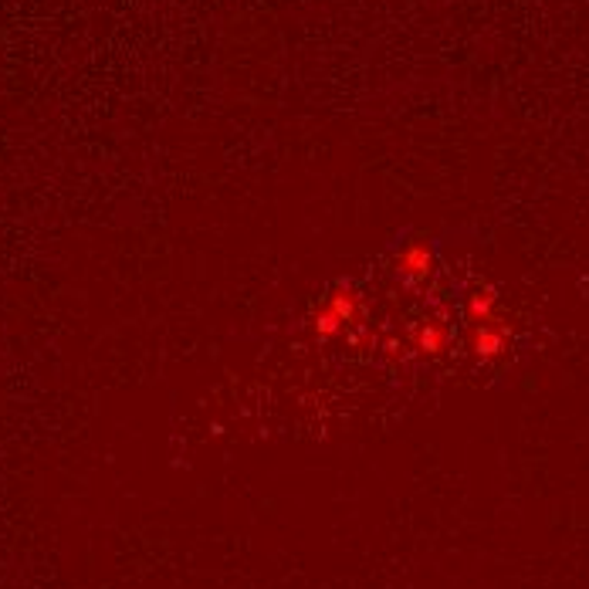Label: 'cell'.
Segmentation results:
<instances>
[{"instance_id": "277c9868", "label": "cell", "mask_w": 589, "mask_h": 589, "mask_svg": "<svg viewBox=\"0 0 589 589\" xmlns=\"http://www.w3.org/2000/svg\"><path fill=\"white\" fill-rule=\"evenodd\" d=\"M447 342H451V332H447L441 322H427L417 336V349L424 356H441L447 349Z\"/></svg>"}, {"instance_id": "7a4b0ae2", "label": "cell", "mask_w": 589, "mask_h": 589, "mask_svg": "<svg viewBox=\"0 0 589 589\" xmlns=\"http://www.w3.org/2000/svg\"><path fill=\"white\" fill-rule=\"evenodd\" d=\"M430 271H434V251H430V244L417 241L397 254V275H400V281H407V285L424 281Z\"/></svg>"}, {"instance_id": "3957f363", "label": "cell", "mask_w": 589, "mask_h": 589, "mask_svg": "<svg viewBox=\"0 0 589 589\" xmlns=\"http://www.w3.org/2000/svg\"><path fill=\"white\" fill-rule=\"evenodd\" d=\"M464 309H468V315L474 322H498L495 319V312H498V292L495 288H478V292H471L468 295V305H464Z\"/></svg>"}, {"instance_id": "6da1fadb", "label": "cell", "mask_w": 589, "mask_h": 589, "mask_svg": "<svg viewBox=\"0 0 589 589\" xmlns=\"http://www.w3.org/2000/svg\"><path fill=\"white\" fill-rule=\"evenodd\" d=\"M508 339H512V329L501 322H481L471 329V353L478 359H498L508 349Z\"/></svg>"}, {"instance_id": "8992f818", "label": "cell", "mask_w": 589, "mask_h": 589, "mask_svg": "<svg viewBox=\"0 0 589 589\" xmlns=\"http://www.w3.org/2000/svg\"><path fill=\"white\" fill-rule=\"evenodd\" d=\"M339 329H342V319L332 309H322L319 315H315V336H319V339L339 336Z\"/></svg>"}, {"instance_id": "5b68a950", "label": "cell", "mask_w": 589, "mask_h": 589, "mask_svg": "<svg viewBox=\"0 0 589 589\" xmlns=\"http://www.w3.org/2000/svg\"><path fill=\"white\" fill-rule=\"evenodd\" d=\"M329 309L336 312L342 322H349V319H356V312H359V298L349 285H339L329 298Z\"/></svg>"}]
</instances>
